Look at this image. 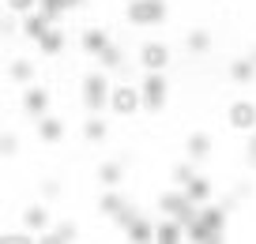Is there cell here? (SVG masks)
I'll return each mask as SVG.
<instances>
[{"label":"cell","mask_w":256,"mask_h":244,"mask_svg":"<svg viewBox=\"0 0 256 244\" xmlns=\"http://www.w3.org/2000/svg\"><path fill=\"white\" fill-rule=\"evenodd\" d=\"M211 45H215V38H211V30H204V26H192V30L184 34V49H188L192 56H208Z\"/></svg>","instance_id":"obj_19"},{"label":"cell","mask_w":256,"mask_h":244,"mask_svg":"<svg viewBox=\"0 0 256 244\" xmlns=\"http://www.w3.org/2000/svg\"><path fill=\"white\" fill-rule=\"evenodd\" d=\"M34 75H38V71H34V60H26V56H16V60L8 64V79L12 83H34Z\"/></svg>","instance_id":"obj_26"},{"label":"cell","mask_w":256,"mask_h":244,"mask_svg":"<svg viewBox=\"0 0 256 244\" xmlns=\"http://www.w3.org/2000/svg\"><path fill=\"white\" fill-rule=\"evenodd\" d=\"M192 177H196V166H192L188 158H184V162H174V166H170V184H174V188H184V184H188Z\"/></svg>","instance_id":"obj_27"},{"label":"cell","mask_w":256,"mask_h":244,"mask_svg":"<svg viewBox=\"0 0 256 244\" xmlns=\"http://www.w3.org/2000/svg\"><path fill=\"white\" fill-rule=\"evenodd\" d=\"M87 0H38V11H46L53 23H60L68 11H76V8H83Z\"/></svg>","instance_id":"obj_23"},{"label":"cell","mask_w":256,"mask_h":244,"mask_svg":"<svg viewBox=\"0 0 256 244\" xmlns=\"http://www.w3.org/2000/svg\"><path fill=\"white\" fill-rule=\"evenodd\" d=\"M226 124H230V132L248 135L256 128V102H248V98L230 102V105H226Z\"/></svg>","instance_id":"obj_7"},{"label":"cell","mask_w":256,"mask_h":244,"mask_svg":"<svg viewBox=\"0 0 256 244\" xmlns=\"http://www.w3.org/2000/svg\"><path fill=\"white\" fill-rule=\"evenodd\" d=\"M124 237L132 244H147V241H154V222L151 218H144V214H136V218L124 226Z\"/></svg>","instance_id":"obj_21"},{"label":"cell","mask_w":256,"mask_h":244,"mask_svg":"<svg viewBox=\"0 0 256 244\" xmlns=\"http://www.w3.org/2000/svg\"><path fill=\"white\" fill-rule=\"evenodd\" d=\"M154 241H158V244H181V241H184V226H181L177 218L154 222Z\"/></svg>","instance_id":"obj_22"},{"label":"cell","mask_w":256,"mask_h":244,"mask_svg":"<svg viewBox=\"0 0 256 244\" xmlns=\"http://www.w3.org/2000/svg\"><path fill=\"white\" fill-rule=\"evenodd\" d=\"M16 154H19V135L0 132V158H16Z\"/></svg>","instance_id":"obj_28"},{"label":"cell","mask_w":256,"mask_h":244,"mask_svg":"<svg viewBox=\"0 0 256 244\" xmlns=\"http://www.w3.org/2000/svg\"><path fill=\"white\" fill-rule=\"evenodd\" d=\"M124 203H128V199H124V192H120V188H106L102 196H98V214L113 218V214H117V211H120Z\"/></svg>","instance_id":"obj_25"},{"label":"cell","mask_w":256,"mask_h":244,"mask_svg":"<svg viewBox=\"0 0 256 244\" xmlns=\"http://www.w3.org/2000/svg\"><path fill=\"white\" fill-rule=\"evenodd\" d=\"M60 181H53V177H49V181H42V199H60Z\"/></svg>","instance_id":"obj_33"},{"label":"cell","mask_w":256,"mask_h":244,"mask_svg":"<svg viewBox=\"0 0 256 244\" xmlns=\"http://www.w3.org/2000/svg\"><path fill=\"white\" fill-rule=\"evenodd\" d=\"M49 226H53V218H49V207L46 203H30L23 211V229H30L34 241H38V233H46Z\"/></svg>","instance_id":"obj_12"},{"label":"cell","mask_w":256,"mask_h":244,"mask_svg":"<svg viewBox=\"0 0 256 244\" xmlns=\"http://www.w3.org/2000/svg\"><path fill=\"white\" fill-rule=\"evenodd\" d=\"M23 113L30 120L42 117V113H49V90L38 87V83H26V90H23Z\"/></svg>","instance_id":"obj_10"},{"label":"cell","mask_w":256,"mask_h":244,"mask_svg":"<svg viewBox=\"0 0 256 244\" xmlns=\"http://www.w3.org/2000/svg\"><path fill=\"white\" fill-rule=\"evenodd\" d=\"M110 87H113V75L110 71H87L80 83V102L87 113H106L110 109Z\"/></svg>","instance_id":"obj_1"},{"label":"cell","mask_w":256,"mask_h":244,"mask_svg":"<svg viewBox=\"0 0 256 244\" xmlns=\"http://www.w3.org/2000/svg\"><path fill=\"white\" fill-rule=\"evenodd\" d=\"M106 45H110V34H106V26H87V30L80 34V49H83L87 56H98Z\"/></svg>","instance_id":"obj_18"},{"label":"cell","mask_w":256,"mask_h":244,"mask_svg":"<svg viewBox=\"0 0 256 244\" xmlns=\"http://www.w3.org/2000/svg\"><path fill=\"white\" fill-rule=\"evenodd\" d=\"M94 177H98V184H102V188H120V181H124V162H120V158L98 162Z\"/></svg>","instance_id":"obj_15"},{"label":"cell","mask_w":256,"mask_h":244,"mask_svg":"<svg viewBox=\"0 0 256 244\" xmlns=\"http://www.w3.org/2000/svg\"><path fill=\"white\" fill-rule=\"evenodd\" d=\"M110 113L113 117H120V120H132L136 113H144L140 109V87L136 83H117V87H110Z\"/></svg>","instance_id":"obj_4"},{"label":"cell","mask_w":256,"mask_h":244,"mask_svg":"<svg viewBox=\"0 0 256 244\" xmlns=\"http://www.w3.org/2000/svg\"><path fill=\"white\" fill-rule=\"evenodd\" d=\"M83 139L94 147V143H106L110 139V124H106L102 113H87V120H83Z\"/></svg>","instance_id":"obj_20"},{"label":"cell","mask_w":256,"mask_h":244,"mask_svg":"<svg viewBox=\"0 0 256 244\" xmlns=\"http://www.w3.org/2000/svg\"><path fill=\"white\" fill-rule=\"evenodd\" d=\"M245 162H248V169H256V128L245 135Z\"/></svg>","instance_id":"obj_31"},{"label":"cell","mask_w":256,"mask_h":244,"mask_svg":"<svg viewBox=\"0 0 256 244\" xmlns=\"http://www.w3.org/2000/svg\"><path fill=\"white\" fill-rule=\"evenodd\" d=\"M136 60H140V68H144V71H166L170 60H174V49H170L166 41L151 38V41H144V45H140Z\"/></svg>","instance_id":"obj_6"},{"label":"cell","mask_w":256,"mask_h":244,"mask_svg":"<svg viewBox=\"0 0 256 244\" xmlns=\"http://www.w3.org/2000/svg\"><path fill=\"white\" fill-rule=\"evenodd\" d=\"M34 233L30 229H12V233H0V244H30Z\"/></svg>","instance_id":"obj_29"},{"label":"cell","mask_w":256,"mask_h":244,"mask_svg":"<svg viewBox=\"0 0 256 244\" xmlns=\"http://www.w3.org/2000/svg\"><path fill=\"white\" fill-rule=\"evenodd\" d=\"M49 26H53V19H49L46 11H38V8H30V11H23V15H19V34H23L26 41H38Z\"/></svg>","instance_id":"obj_9"},{"label":"cell","mask_w":256,"mask_h":244,"mask_svg":"<svg viewBox=\"0 0 256 244\" xmlns=\"http://www.w3.org/2000/svg\"><path fill=\"white\" fill-rule=\"evenodd\" d=\"M226 75H230L234 87H252L256 83V64L248 60V56H234L230 68H226Z\"/></svg>","instance_id":"obj_13"},{"label":"cell","mask_w":256,"mask_h":244,"mask_svg":"<svg viewBox=\"0 0 256 244\" xmlns=\"http://www.w3.org/2000/svg\"><path fill=\"white\" fill-rule=\"evenodd\" d=\"M158 211L166 214V218H177L181 226H188V222L196 218V203L184 196V188H170V192H162V196H158Z\"/></svg>","instance_id":"obj_5"},{"label":"cell","mask_w":256,"mask_h":244,"mask_svg":"<svg viewBox=\"0 0 256 244\" xmlns=\"http://www.w3.org/2000/svg\"><path fill=\"white\" fill-rule=\"evenodd\" d=\"M34 128H38V139L42 143H49V147H56V143L64 139V120L60 117H49V113H42V117H34Z\"/></svg>","instance_id":"obj_11"},{"label":"cell","mask_w":256,"mask_h":244,"mask_svg":"<svg viewBox=\"0 0 256 244\" xmlns=\"http://www.w3.org/2000/svg\"><path fill=\"white\" fill-rule=\"evenodd\" d=\"M248 60H252V64H256V49H252V53H248Z\"/></svg>","instance_id":"obj_35"},{"label":"cell","mask_w":256,"mask_h":244,"mask_svg":"<svg viewBox=\"0 0 256 244\" xmlns=\"http://www.w3.org/2000/svg\"><path fill=\"white\" fill-rule=\"evenodd\" d=\"M136 214H140L136 207H132V203H124V207H120L117 214H113V226H117L120 233H124V226H128V222H132V218H136Z\"/></svg>","instance_id":"obj_30"},{"label":"cell","mask_w":256,"mask_h":244,"mask_svg":"<svg viewBox=\"0 0 256 244\" xmlns=\"http://www.w3.org/2000/svg\"><path fill=\"white\" fill-rule=\"evenodd\" d=\"M124 19L132 26H162L170 19V8H166V0H128Z\"/></svg>","instance_id":"obj_3"},{"label":"cell","mask_w":256,"mask_h":244,"mask_svg":"<svg viewBox=\"0 0 256 244\" xmlns=\"http://www.w3.org/2000/svg\"><path fill=\"white\" fill-rule=\"evenodd\" d=\"M252 192H256V188H252V181H238V188H234V196H230V199H248Z\"/></svg>","instance_id":"obj_34"},{"label":"cell","mask_w":256,"mask_h":244,"mask_svg":"<svg viewBox=\"0 0 256 244\" xmlns=\"http://www.w3.org/2000/svg\"><path fill=\"white\" fill-rule=\"evenodd\" d=\"M4 4H8V11H12V15H23V11L38 8V0H4Z\"/></svg>","instance_id":"obj_32"},{"label":"cell","mask_w":256,"mask_h":244,"mask_svg":"<svg viewBox=\"0 0 256 244\" xmlns=\"http://www.w3.org/2000/svg\"><path fill=\"white\" fill-rule=\"evenodd\" d=\"M136 87H140V109L151 113V117H158V113L166 109V102H170L166 71H144V79H140Z\"/></svg>","instance_id":"obj_2"},{"label":"cell","mask_w":256,"mask_h":244,"mask_svg":"<svg viewBox=\"0 0 256 244\" xmlns=\"http://www.w3.org/2000/svg\"><path fill=\"white\" fill-rule=\"evenodd\" d=\"M34 45H38V53H42V56H60V53H64V45H68V34H64L60 26L53 23L38 41H34Z\"/></svg>","instance_id":"obj_14"},{"label":"cell","mask_w":256,"mask_h":244,"mask_svg":"<svg viewBox=\"0 0 256 244\" xmlns=\"http://www.w3.org/2000/svg\"><path fill=\"white\" fill-rule=\"evenodd\" d=\"M184 196H188L196 207H200V203H211V196H215V184H211L208 177H200V173H196L188 184H184Z\"/></svg>","instance_id":"obj_24"},{"label":"cell","mask_w":256,"mask_h":244,"mask_svg":"<svg viewBox=\"0 0 256 244\" xmlns=\"http://www.w3.org/2000/svg\"><path fill=\"white\" fill-rule=\"evenodd\" d=\"M211 154H215V135H211L208 128L188 132V139H184V158H188L192 166H204Z\"/></svg>","instance_id":"obj_8"},{"label":"cell","mask_w":256,"mask_h":244,"mask_svg":"<svg viewBox=\"0 0 256 244\" xmlns=\"http://www.w3.org/2000/svg\"><path fill=\"white\" fill-rule=\"evenodd\" d=\"M94 60H98V68H102V71H110V75H117V71H120V68H124V64H128V56H124V49H120L117 41H110V45H106L102 53L94 56Z\"/></svg>","instance_id":"obj_17"},{"label":"cell","mask_w":256,"mask_h":244,"mask_svg":"<svg viewBox=\"0 0 256 244\" xmlns=\"http://www.w3.org/2000/svg\"><path fill=\"white\" fill-rule=\"evenodd\" d=\"M76 237H80V226H76V222H56L46 233H38V241L42 244H72Z\"/></svg>","instance_id":"obj_16"}]
</instances>
